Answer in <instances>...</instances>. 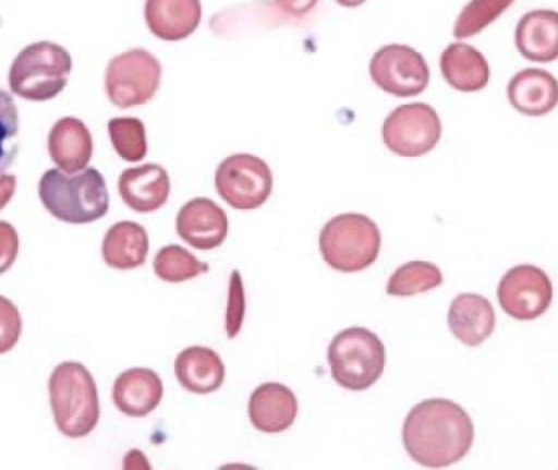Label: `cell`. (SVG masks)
Instances as JSON below:
<instances>
[{"label":"cell","instance_id":"cell-34","mask_svg":"<svg viewBox=\"0 0 558 470\" xmlns=\"http://www.w3.org/2000/svg\"><path fill=\"white\" fill-rule=\"evenodd\" d=\"M364 2H366V0H337V3H340L341 7H350V9L363 5Z\"/></svg>","mask_w":558,"mask_h":470},{"label":"cell","instance_id":"cell-28","mask_svg":"<svg viewBox=\"0 0 558 470\" xmlns=\"http://www.w3.org/2000/svg\"><path fill=\"white\" fill-rule=\"evenodd\" d=\"M19 110L9 92L0 87V176L15 162L19 154Z\"/></svg>","mask_w":558,"mask_h":470},{"label":"cell","instance_id":"cell-16","mask_svg":"<svg viewBox=\"0 0 558 470\" xmlns=\"http://www.w3.org/2000/svg\"><path fill=\"white\" fill-rule=\"evenodd\" d=\"M48 150L59 170L74 176L87 169L94 154L90 131L74 117L61 118L49 131Z\"/></svg>","mask_w":558,"mask_h":470},{"label":"cell","instance_id":"cell-18","mask_svg":"<svg viewBox=\"0 0 558 470\" xmlns=\"http://www.w3.org/2000/svg\"><path fill=\"white\" fill-rule=\"evenodd\" d=\"M448 324L452 335L461 344L478 347L494 334L497 315L487 298L464 292L452 301Z\"/></svg>","mask_w":558,"mask_h":470},{"label":"cell","instance_id":"cell-2","mask_svg":"<svg viewBox=\"0 0 558 470\" xmlns=\"http://www.w3.org/2000/svg\"><path fill=\"white\" fill-rule=\"evenodd\" d=\"M38 193L49 215L68 225L98 221L110 208L104 176L92 167L74 177L62 170H48L39 180Z\"/></svg>","mask_w":558,"mask_h":470},{"label":"cell","instance_id":"cell-29","mask_svg":"<svg viewBox=\"0 0 558 470\" xmlns=\"http://www.w3.org/2000/svg\"><path fill=\"white\" fill-rule=\"evenodd\" d=\"M22 334V317L10 299L0 296V354L9 353Z\"/></svg>","mask_w":558,"mask_h":470},{"label":"cell","instance_id":"cell-20","mask_svg":"<svg viewBox=\"0 0 558 470\" xmlns=\"http://www.w3.org/2000/svg\"><path fill=\"white\" fill-rule=\"evenodd\" d=\"M518 51L533 62H553L558 59V12L531 10L518 22Z\"/></svg>","mask_w":558,"mask_h":470},{"label":"cell","instance_id":"cell-4","mask_svg":"<svg viewBox=\"0 0 558 470\" xmlns=\"http://www.w3.org/2000/svg\"><path fill=\"white\" fill-rule=\"evenodd\" d=\"M71 71L68 49L51 41L33 43L10 65V91L25 100L48 101L64 91Z\"/></svg>","mask_w":558,"mask_h":470},{"label":"cell","instance_id":"cell-10","mask_svg":"<svg viewBox=\"0 0 558 470\" xmlns=\"http://www.w3.org/2000/svg\"><path fill=\"white\" fill-rule=\"evenodd\" d=\"M369 74L374 84L400 98L416 97L429 84L426 59L412 46L387 45L371 59Z\"/></svg>","mask_w":558,"mask_h":470},{"label":"cell","instance_id":"cell-21","mask_svg":"<svg viewBox=\"0 0 558 470\" xmlns=\"http://www.w3.org/2000/svg\"><path fill=\"white\" fill-rule=\"evenodd\" d=\"M175 376L183 389L208 396L225 384L226 366L211 348L190 347L177 357Z\"/></svg>","mask_w":558,"mask_h":470},{"label":"cell","instance_id":"cell-17","mask_svg":"<svg viewBox=\"0 0 558 470\" xmlns=\"http://www.w3.org/2000/svg\"><path fill=\"white\" fill-rule=\"evenodd\" d=\"M163 384L156 371L133 367L114 381L113 402L124 415L141 419L149 415L162 402Z\"/></svg>","mask_w":558,"mask_h":470},{"label":"cell","instance_id":"cell-12","mask_svg":"<svg viewBox=\"0 0 558 470\" xmlns=\"http://www.w3.org/2000/svg\"><path fill=\"white\" fill-rule=\"evenodd\" d=\"M177 232L193 249H218L228 239V215L213 200H192L182 206L177 216Z\"/></svg>","mask_w":558,"mask_h":470},{"label":"cell","instance_id":"cell-25","mask_svg":"<svg viewBox=\"0 0 558 470\" xmlns=\"http://www.w3.org/2000/svg\"><path fill=\"white\" fill-rule=\"evenodd\" d=\"M208 269L206 263L199 262L192 252L175 243L160 249L154 258V272L167 282H185Z\"/></svg>","mask_w":558,"mask_h":470},{"label":"cell","instance_id":"cell-14","mask_svg":"<svg viewBox=\"0 0 558 470\" xmlns=\"http://www.w3.org/2000/svg\"><path fill=\"white\" fill-rule=\"evenodd\" d=\"M144 19L157 38L182 41L202 23L203 7L199 0H146Z\"/></svg>","mask_w":558,"mask_h":470},{"label":"cell","instance_id":"cell-33","mask_svg":"<svg viewBox=\"0 0 558 470\" xmlns=\"http://www.w3.org/2000/svg\"><path fill=\"white\" fill-rule=\"evenodd\" d=\"M16 177L15 176H0V212L9 205L10 200L15 195Z\"/></svg>","mask_w":558,"mask_h":470},{"label":"cell","instance_id":"cell-1","mask_svg":"<svg viewBox=\"0 0 558 470\" xmlns=\"http://www.w3.org/2000/svg\"><path fill=\"white\" fill-rule=\"evenodd\" d=\"M474 436L471 415L448 399L423 400L403 422V448L423 468H449L462 461L474 445Z\"/></svg>","mask_w":558,"mask_h":470},{"label":"cell","instance_id":"cell-24","mask_svg":"<svg viewBox=\"0 0 558 470\" xmlns=\"http://www.w3.org/2000/svg\"><path fill=\"white\" fill-rule=\"evenodd\" d=\"M442 285V273L438 266L428 262L405 263L397 268L387 282V294L397 298L422 294Z\"/></svg>","mask_w":558,"mask_h":470},{"label":"cell","instance_id":"cell-19","mask_svg":"<svg viewBox=\"0 0 558 470\" xmlns=\"http://www.w3.org/2000/svg\"><path fill=\"white\" fill-rule=\"evenodd\" d=\"M508 100L526 117H546L558 105V81L544 69H524L508 84Z\"/></svg>","mask_w":558,"mask_h":470},{"label":"cell","instance_id":"cell-9","mask_svg":"<svg viewBox=\"0 0 558 470\" xmlns=\"http://www.w3.org/2000/svg\"><path fill=\"white\" fill-rule=\"evenodd\" d=\"M441 134L439 115L422 101L400 105L383 124V141L387 149L407 159L432 153Z\"/></svg>","mask_w":558,"mask_h":470},{"label":"cell","instance_id":"cell-32","mask_svg":"<svg viewBox=\"0 0 558 470\" xmlns=\"http://www.w3.org/2000/svg\"><path fill=\"white\" fill-rule=\"evenodd\" d=\"M317 2L318 0H275L278 9L291 16L307 15L314 10Z\"/></svg>","mask_w":558,"mask_h":470},{"label":"cell","instance_id":"cell-30","mask_svg":"<svg viewBox=\"0 0 558 470\" xmlns=\"http://www.w3.org/2000/svg\"><path fill=\"white\" fill-rule=\"evenodd\" d=\"M245 294L241 273H232L231 291H229L228 314H226V332L229 337H238L244 324Z\"/></svg>","mask_w":558,"mask_h":470},{"label":"cell","instance_id":"cell-13","mask_svg":"<svg viewBox=\"0 0 558 470\" xmlns=\"http://www.w3.org/2000/svg\"><path fill=\"white\" fill-rule=\"evenodd\" d=\"M121 200L136 213H154L166 205L170 195V177L157 164L126 169L118 180Z\"/></svg>","mask_w":558,"mask_h":470},{"label":"cell","instance_id":"cell-26","mask_svg":"<svg viewBox=\"0 0 558 470\" xmlns=\"http://www.w3.org/2000/svg\"><path fill=\"white\" fill-rule=\"evenodd\" d=\"M111 144L121 159L141 162L147 154L146 126L137 118H113L108 123Z\"/></svg>","mask_w":558,"mask_h":470},{"label":"cell","instance_id":"cell-11","mask_svg":"<svg viewBox=\"0 0 558 470\" xmlns=\"http://www.w3.org/2000/svg\"><path fill=\"white\" fill-rule=\"evenodd\" d=\"M553 281L544 269L520 265L508 269L498 285L501 309L517 321H534L553 304Z\"/></svg>","mask_w":558,"mask_h":470},{"label":"cell","instance_id":"cell-7","mask_svg":"<svg viewBox=\"0 0 558 470\" xmlns=\"http://www.w3.org/2000/svg\"><path fill=\"white\" fill-rule=\"evenodd\" d=\"M162 65L147 49L134 48L111 59L105 91L114 107L134 108L153 100L160 87Z\"/></svg>","mask_w":558,"mask_h":470},{"label":"cell","instance_id":"cell-5","mask_svg":"<svg viewBox=\"0 0 558 470\" xmlns=\"http://www.w3.org/2000/svg\"><path fill=\"white\" fill-rule=\"evenodd\" d=\"M386 347L364 327H351L335 335L328 345V364L338 386L353 393L373 387L386 370Z\"/></svg>","mask_w":558,"mask_h":470},{"label":"cell","instance_id":"cell-22","mask_svg":"<svg viewBox=\"0 0 558 470\" xmlns=\"http://www.w3.org/2000/svg\"><path fill=\"white\" fill-rule=\"evenodd\" d=\"M442 77L454 91L472 94L487 87L490 81V68L487 59L474 46L465 43H452L442 51Z\"/></svg>","mask_w":558,"mask_h":470},{"label":"cell","instance_id":"cell-8","mask_svg":"<svg viewBox=\"0 0 558 470\" xmlns=\"http://www.w3.org/2000/svg\"><path fill=\"white\" fill-rule=\"evenodd\" d=\"M215 185L229 206L239 212H254L270 198L274 173L260 157L234 154L219 164Z\"/></svg>","mask_w":558,"mask_h":470},{"label":"cell","instance_id":"cell-3","mask_svg":"<svg viewBox=\"0 0 558 470\" xmlns=\"http://www.w3.org/2000/svg\"><path fill=\"white\" fill-rule=\"evenodd\" d=\"M49 400L56 426L68 438H84L100 420L97 384L82 363L65 361L49 377Z\"/></svg>","mask_w":558,"mask_h":470},{"label":"cell","instance_id":"cell-27","mask_svg":"<svg viewBox=\"0 0 558 470\" xmlns=\"http://www.w3.org/2000/svg\"><path fill=\"white\" fill-rule=\"evenodd\" d=\"M513 3L514 0H471L456 20V38H471V36L484 32L495 20L500 19L505 10L510 9Z\"/></svg>","mask_w":558,"mask_h":470},{"label":"cell","instance_id":"cell-15","mask_svg":"<svg viewBox=\"0 0 558 470\" xmlns=\"http://www.w3.org/2000/svg\"><path fill=\"white\" fill-rule=\"evenodd\" d=\"M299 403L289 387L278 383L258 386L248 400L252 425L262 433H282L294 425Z\"/></svg>","mask_w":558,"mask_h":470},{"label":"cell","instance_id":"cell-6","mask_svg":"<svg viewBox=\"0 0 558 470\" xmlns=\"http://www.w3.org/2000/svg\"><path fill=\"white\" fill-rule=\"evenodd\" d=\"M379 228L373 219L356 213L335 216L318 237L325 263L340 273H357L369 268L380 252Z\"/></svg>","mask_w":558,"mask_h":470},{"label":"cell","instance_id":"cell-23","mask_svg":"<svg viewBox=\"0 0 558 470\" xmlns=\"http://www.w3.org/2000/svg\"><path fill=\"white\" fill-rule=\"evenodd\" d=\"M149 253V236L143 226L121 221L108 229L101 245L105 263L114 269L140 268Z\"/></svg>","mask_w":558,"mask_h":470},{"label":"cell","instance_id":"cell-31","mask_svg":"<svg viewBox=\"0 0 558 470\" xmlns=\"http://www.w3.org/2000/svg\"><path fill=\"white\" fill-rule=\"evenodd\" d=\"M19 255V234L9 222L0 221V275L9 272Z\"/></svg>","mask_w":558,"mask_h":470}]
</instances>
